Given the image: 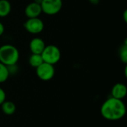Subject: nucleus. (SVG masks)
Segmentation results:
<instances>
[{"instance_id": "7ed1b4c3", "label": "nucleus", "mask_w": 127, "mask_h": 127, "mask_svg": "<svg viewBox=\"0 0 127 127\" xmlns=\"http://www.w3.org/2000/svg\"><path fill=\"white\" fill-rule=\"evenodd\" d=\"M43 62L55 65L57 64L61 58V52L60 48L54 45H45L43 51L41 54Z\"/></svg>"}, {"instance_id": "aec40b11", "label": "nucleus", "mask_w": 127, "mask_h": 127, "mask_svg": "<svg viewBox=\"0 0 127 127\" xmlns=\"http://www.w3.org/2000/svg\"><path fill=\"white\" fill-rule=\"evenodd\" d=\"M42 0H33V2L41 4V2H42Z\"/></svg>"}, {"instance_id": "4468645a", "label": "nucleus", "mask_w": 127, "mask_h": 127, "mask_svg": "<svg viewBox=\"0 0 127 127\" xmlns=\"http://www.w3.org/2000/svg\"><path fill=\"white\" fill-rule=\"evenodd\" d=\"M119 57L122 63L124 64L127 63V39H125L124 43L121 45L119 50Z\"/></svg>"}, {"instance_id": "9b49d317", "label": "nucleus", "mask_w": 127, "mask_h": 127, "mask_svg": "<svg viewBox=\"0 0 127 127\" xmlns=\"http://www.w3.org/2000/svg\"><path fill=\"white\" fill-rule=\"evenodd\" d=\"M11 11V4L8 0H0V17L7 16Z\"/></svg>"}, {"instance_id": "1a4fd4ad", "label": "nucleus", "mask_w": 127, "mask_h": 127, "mask_svg": "<svg viewBox=\"0 0 127 127\" xmlns=\"http://www.w3.org/2000/svg\"><path fill=\"white\" fill-rule=\"evenodd\" d=\"M45 45H46L42 39L39 37H34L29 43V49L32 54H41Z\"/></svg>"}, {"instance_id": "20e7f679", "label": "nucleus", "mask_w": 127, "mask_h": 127, "mask_svg": "<svg viewBox=\"0 0 127 127\" xmlns=\"http://www.w3.org/2000/svg\"><path fill=\"white\" fill-rule=\"evenodd\" d=\"M42 13L48 16L57 14L63 7V0H42L41 2Z\"/></svg>"}, {"instance_id": "f03ea898", "label": "nucleus", "mask_w": 127, "mask_h": 127, "mask_svg": "<svg viewBox=\"0 0 127 127\" xmlns=\"http://www.w3.org/2000/svg\"><path fill=\"white\" fill-rule=\"evenodd\" d=\"M19 59V51L13 45L5 44L0 46V62L6 66L16 65Z\"/></svg>"}, {"instance_id": "2eb2a0df", "label": "nucleus", "mask_w": 127, "mask_h": 127, "mask_svg": "<svg viewBox=\"0 0 127 127\" xmlns=\"http://www.w3.org/2000/svg\"><path fill=\"white\" fill-rule=\"evenodd\" d=\"M7 69H8V72H9V74H16L18 71V68L16 66V65H9V66H7Z\"/></svg>"}, {"instance_id": "39448f33", "label": "nucleus", "mask_w": 127, "mask_h": 127, "mask_svg": "<svg viewBox=\"0 0 127 127\" xmlns=\"http://www.w3.org/2000/svg\"><path fill=\"white\" fill-rule=\"evenodd\" d=\"M36 76L42 81L51 80L55 74V68L54 65L43 62L36 68Z\"/></svg>"}, {"instance_id": "f257e3e1", "label": "nucleus", "mask_w": 127, "mask_h": 127, "mask_svg": "<svg viewBox=\"0 0 127 127\" xmlns=\"http://www.w3.org/2000/svg\"><path fill=\"white\" fill-rule=\"evenodd\" d=\"M126 113L127 108L124 101L112 97L106 100L100 107L102 117L110 121H116L122 119L126 115Z\"/></svg>"}, {"instance_id": "a211bd4d", "label": "nucleus", "mask_w": 127, "mask_h": 127, "mask_svg": "<svg viewBox=\"0 0 127 127\" xmlns=\"http://www.w3.org/2000/svg\"><path fill=\"white\" fill-rule=\"evenodd\" d=\"M89 1L92 4H98L100 3V0H89Z\"/></svg>"}, {"instance_id": "423d86ee", "label": "nucleus", "mask_w": 127, "mask_h": 127, "mask_svg": "<svg viewBox=\"0 0 127 127\" xmlns=\"http://www.w3.org/2000/svg\"><path fill=\"white\" fill-rule=\"evenodd\" d=\"M24 28L26 31L31 34H39L44 30L45 25L39 17L29 18L24 22Z\"/></svg>"}, {"instance_id": "6ab92c4d", "label": "nucleus", "mask_w": 127, "mask_h": 127, "mask_svg": "<svg viewBox=\"0 0 127 127\" xmlns=\"http://www.w3.org/2000/svg\"><path fill=\"white\" fill-rule=\"evenodd\" d=\"M123 16H124V22H127V10H124Z\"/></svg>"}, {"instance_id": "f8f14e48", "label": "nucleus", "mask_w": 127, "mask_h": 127, "mask_svg": "<svg viewBox=\"0 0 127 127\" xmlns=\"http://www.w3.org/2000/svg\"><path fill=\"white\" fill-rule=\"evenodd\" d=\"M43 63L42 57L41 54H32L29 59H28V63L29 65L33 67L36 68L38 66H39L42 63Z\"/></svg>"}, {"instance_id": "6e6552de", "label": "nucleus", "mask_w": 127, "mask_h": 127, "mask_svg": "<svg viewBox=\"0 0 127 127\" xmlns=\"http://www.w3.org/2000/svg\"><path fill=\"white\" fill-rule=\"evenodd\" d=\"M127 95V86L121 83H118L115 84L111 90V95L112 97L122 100L126 97Z\"/></svg>"}, {"instance_id": "9d476101", "label": "nucleus", "mask_w": 127, "mask_h": 127, "mask_svg": "<svg viewBox=\"0 0 127 127\" xmlns=\"http://www.w3.org/2000/svg\"><path fill=\"white\" fill-rule=\"evenodd\" d=\"M1 110L4 114L7 115H11L15 113L16 110V106L15 103L12 101H4L1 105Z\"/></svg>"}, {"instance_id": "0eeeda50", "label": "nucleus", "mask_w": 127, "mask_h": 127, "mask_svg": "<svg viewBox=\"0 0 127 127\" xmlns=\"http://www.w3.org/2000/svg\"><path fill=\"white\" fill-rule=\"evenodd\" d=\"M42 13V10L41 5L33 1L28 4L25 8V14L28 17V19L39 17Z\"/></svg>"}, {"instance_id": "f3484780", "label": "nucleus", "mask_w": 127, "mask_h": 127, "mask_svg": "<svg viewBox=\"0 0 127 127\" xmlns=\"http://www.w3.org/2000/svg\"><path fill=\"white\" fill-rule=\"evenodd\" d=\"M4 32V26L2 24V22H0V36H1L3 35Z\"/></svg>"}, {"instance_id": "ddd939ff", "label": "nucleus", "mask_w": 127, "mask_h": 127, "mask_svg": "<svg viewBox=\"0 0 127 127\" xmlns=\"http://www.w3.org/2000/svg\"><path fill=\"white\" fill-rule=\"evenodd\" d=\"M10 74L7 67L0 62V83H3L7 81Z\"/></svg>"}, {"instance_id": "dca6fc26", "label": "nucleus", "mask_w": 127, "mask_h": 127, "mask_svg": "<svg viewBox=\"0 0 127 127\" xmlns=\"http://www.w3.org/2000/svg\"><path fill=\"white\" fill-rule=\"evenodd\" d=\"M6 100V93L4 90L0 87V106Z\"/></svg>"}]
</instances>
